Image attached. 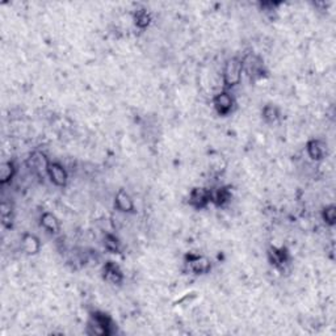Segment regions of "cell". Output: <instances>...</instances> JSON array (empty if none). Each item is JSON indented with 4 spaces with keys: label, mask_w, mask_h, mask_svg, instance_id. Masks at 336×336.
I'll list each match as a JSON object with an SVG mask.
<instances>
[{
    "label": "cell",
    "mask_w": 336,
    "mask_h": 336,
    "mask_svg": "<svg viewBox=\"0 0 336 336\" xmlns=\"http://www.w3.org/2000/svg\"><path fill=\"white\" fill-rule=\"evenodd\" d=\"M263 116H264V119H265L266 121L273 122V121H276L277 117H279V111H277V108L273 107V105H266V107L264 108V111H263Z\"/></svg>",
    "instance_id": "9a60e30c"
},
{
    "label": "cell",
    "mask_w": 336,
    "mask_h": 336,
    "mask_svg": "<svg viewBox=\"0 0 336 336\" xmlns=\"http://www.w3.org/2000/svg\"><path fill=\"white\" fill-rule=\"evenodd\" d=\"M116 208L121 212H131L134 209V202L126 192L120 191L116 196Z\"/></svg>",
    "instance_id": "9c48e42d"
},
{
    "label": "cell",
    "mask_w": 336,
    "mask_h": 336,
    "mask_svg": "<svg viewBox=\"0 0 336 336\" xmlns=\"http://www.w3.org/2000/svg\"><path fill=\"white\" fill-rule=\"evenodd\" d=\"M29 164H30V167H32L36 172L48 173V168H49L50 162L46 159V156L44 155L42 152H34V154L30 156Z\"/></svg>",
    "instance_id": "52a82bcc"
},
{
    "label": "cell",
    "mask_w": 336,
    "mask_h": 336,
    "mask_svg": "<svg viewBox=\"0 0 336 336\" xmlns=\"http://www.w3.org/2000/svg\"><path fill=\"white\" fill-rule=\"evenodd\" d=\"M104 279L109 283L119 284L122 281V272L120 266L113 262H108L104 266Z\"/></svg>",
    "instance_id": "8992f818"
},
{
    "label": "cell",
    "mask_w": 336,
    "mask_h": 336,
    "mask_svg": "<svg viewBox=\"0 0 336 336\" xmlns=\"http://www.w3.org/2000/svg\"><path fill=\"white\" fill-rule=\"evenodd\" d=\"M92 324L96 327V334H108V328L111 327V319L105 314L96 312L92 315Z\"/></svg>",
    "instance_id": "ba28073f"
},
{
    "label": "cell",
    "mask_w": 336,
    "mask_h": 336,
    "mask_svg": "<svg viewBox=\"0 0 336 336\" xmlns=\"http://www.w3.org/2000/svg\"><path fill=\"white\" fill-rule=\"evenodd\" d=\"M46 175L49 176L50 181L57 185V187H63L67 183V172L59 163H51L50 162Z\"/></svg>",
    "instance_id": "5b68a950"
},
{
    "label": "cell",
    "mask_w": 336,
    "mask_h": 336,
    "mask_svg": "<svg viewBox=\"0 0 336 336\" xmlns=\"http://www.w3.org/2000/svg\"><path fill=\"white\" fill-rule=\"evenodd\" d=\"M309 155L312 156V159H322L324 155V144L319 141H312L308 146Z\"/></svg>",
    "instance_id": "4fadbf2b"
},
{
    "label": "cell",
    "mask_w": 336,
    "mask_h": 336,
    "mask_svg": "<svg viewBox=\"0 0 336 336\" xmlns=\"http://www.w3.org/2000/svg\"><path fill=\"white\" fill-rule=\"evenodd\" d=\"M150 23V15L146 11H140L136 13V24L140 26H146Z\"/></svg>",
    "instance_id": "2e32d148"
},
{
    "label": "cell",
    "mask_w": 336,
    "mask_h": 336,
    "mask_svg": "<svg viewBox=\"0 0 336 336\" xmlns=\"http://www.w3.org/2000/svg\"><path fill=\"white\" fill-rule=\"evenodd\" d=\"M213 103H214V108H216V111L222 116L229 115L234 107L233 96H231L229 92H226V91L219 92V94L214 97Z\"/></svg>",
    "instance_id": "7a4b0ae2"
},
{
    "label": "cell",
    "mask_w": 336,
    "mask_h": 336,
    "mask_svg": "<svg viewBox=\"0 0 336 336\" xmlns=\"http://www.w3.org/2000/svg\"><path fill=\"white\" fill-rule=\"evenodd\" d=\"M23 250L29 255L37 254L40 250V242L34 235H24L23 238Z\"/></svg>",
    "instance_id": "8fae6325"
},
{
    "label": "cell",
    "mask_w": 336,
    "mask_h": 336,
    "mask_svg": "<svg viewBox=\"0 0 336 336\" xmlns=\"http://www.w3.org/2000/svg\"><path fill=\"white\" fill-rule=\"evenodd\" d=\"M104 244H105V248L111 252H119L120 250V243L117 240L116 237L113 235H107L105 239H104Z\"/></svg>",
    "instance_id": "5bb4252c"
},
{
    "label": "cell",
    "mask_w": 336,
    "mask_h": 336,
    "mask_svg": "<svg viewBox=\"0 0 336 336\" xmlns=\"http://www.w3.org/2000/svg\"><path fill=\"white\" fill-rule=\"evenodd\" d=\"M210 201H212V192L205 188H194L191 193V197H189L191 205L197 208V209L205 208Z\"/></svg>",
    "instance_id": "3957f363"
},
{
    "label": "cell",
    "mask_w": 336,
    "mask_h": 336,
    "mask_svg": "<svg viewBox=\"0 0 336 336\" xmlns=\"http://www.w3.org/2000/svg\"><path fill=\"white\" fill-rule=\"evenodd\" d=\"M324 219L328 223H334V221H335V208L334 206H330L327 209H324Z\"/></svg>",
    "instance_id": "e0dca14e"
},
{
    "label": "cell",
    "mask_w": 336,
    "mask_h": 336,
    "mask_svg": "<svg viewBox=\"0 0 336 336\" xmlns=\"http://www.w3.org/2000/svg\"><path fill=\"white\" fill-rule=\"evenodd\" d=\"M15 171H16V168H15L12 162H4V163H1V168H0L1 184L8 183V181L13 177V175H15Z\"/></svg>",
    "instance_id": "7c38bea8"
},
{
    "label": "cell",
    "mask_w": 336,
    "mask_h": 336,
    "mask_svg": "<svg viewBox=\"0 0 336 336\" xmlns=\"http://www.w3.org/2000/svg\"><path fill=\"white\" fill-rule=\"evenodd\" d=\"M189 269L197 275H204L210 271V260L205 256H200V255H189L188 260Z\"/></svg>",
    "instance_id": "277c9868"
},
{
    "label": "cell",
    "mask_w": 336,
    "mask_h": 336,
    "mask_svg": "<svg viewBox=\"0 0 336 336\" xmlns=\"http://www.w3.org/2000/svg\"><path fill=\"white\" fill-rule=\"evenodd\" d=\"M243 74V62L238 58H230L223 66V83L227 88L237 86L240 82Z\"/></svg>",
    "instance_id": "6da1fadb"
},
{
    "label": "cell",
    "mask_w": 336,
    "mask_h": 336,
    "mask_svg": "<svg viewBox=\"0 0 336 336\" xmlns=\"http://www.w3.org/2000/svg\"><path fill=\"white\" fill-rule=\"evenodd\" d=\"M41 225L45 227L49 233H58L59 229H61V225H59V221L58 218L51 213H44L41 217Z\"/></svg>",
    "instance_id": "30bf717a"
}]
</instances>
